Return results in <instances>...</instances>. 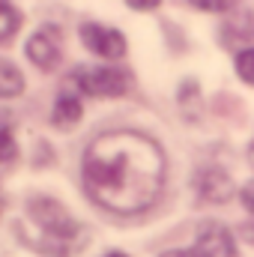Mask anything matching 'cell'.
Masks as SVG:
<instances>
[{
	"mask_svg": "<svg viewBox=\"0 0 254 257\" xmlns=\"http://www.w3.org/2000/svg\"><path fill=\"white\" fill-rule=\"evenodd\" d=\"M165 183L162 147L138 132L99 135L84 153V189L108 212L138 215L150 209Z\"/></svg>",
	"mask_w": 254,
	"mask_h": 257,
	"instance_id": "1",
	"label": "cell"
},
{
	"mask_svg": "<svg viewBox=\"0 0 254 257\" xmlns=\"http://www.w3.org/2000/svg\"><path fill=\"white\" fill-rule=\"evenodd\" d=\"M18 236L42 257H75L87 245L84 224L54 197H30L27 212L18 221Z\"/></svg>",
	"mask_w": 254,
	"mask_h": 257,
	"instance_id": "2",
	"label": "cell"
},
{
	"mask_svg": "<svg viewBox=\"0 0 254 257\" xmlns=\"http://www.w3.org/2000/svg\"><path fill=\"white\" fill-rule=\"evenodd\" d=\"M69 84H75L84 96L93 99H117L129 93L132 87V75L126 69H114V66H93V69H78Z\"/></svg>",
	"mask_w": 254,
	"mask_h": 257,
	"instance_id": "3",
	"label": "cell"
},
{
	"mask_svg": "<svg viewBox=\"0 0 254 257\" xmlns=\"http://www.w3.org/2000/svg\"><path fill=\"white\" fill-rule=\"evenodd\" d=\"M27 57L42 72H54L60 66V60H63V30L57 24L39 27L30 36V42H27Z\"/></svg>",
	"mask_w": 254,
	"mask_h": 257,
	"instance_id": "4",
	"label": "cell"
},
{
	"mask_svg": "<svg viewBox=\"0 0 254 257\" xmlns=\"http://www.w3.org/2000/svg\"><path fill=\"white\" fill-rule=\"evenodd\" d=\"M81 42L96 57H105V60H120L126 54V36L120 30L105 27V24H96V21L81 24Z\"/></svg>",
	"mask_w": 254,
	"mask_h": 257,
	"instance_id": "5",
	"label": "cell"
},
{
	"mask_svg": "<svg viewBox=\"0 0 254 257\" xmlns=\"http://www.w3.org/2000/svg\"><path fill=\"white\" fill-rule=\"evenodd\" d=\"M194 251L200 257H236V245H233V236H230L227 227L209 221L197 230Z\"/></svg>",
	"mask_w": 254,
	"mask_h": 257,
	"instance_id": "6",
	"label": "cell"
},
{
	"mask_svg": "<svg viewBox=\"0 0 254 257\" xmlns=\"http://www.w3.org/2000/svg\"><path fill=\"white\" fill-rule=\"evenodd\" d=\"M197 192L209 203H224L233 192V183L221 168H206V171L197 174Z\"/></svg>",
	"mask_w": 254,
	"mask_h": 257,
	"instance_id": "7",
	"label": "cell"
},
{
	"mask_svg": "<svg viewBox=\"0 0 254 257\" xmlns=\"http://www.w3.org/2000/svg\"><path fill=\"white\" fill-rule=\"evenodd\" d=\"M81 114H84L81 99L72 96V93H60L57 102H54V114H51V120H54V126L57 128H72V126H78Z\"/></svg>",
	"mask_w": 254,
	"mask_h": 257,
	"instance_id": "8",
	"label": "cell"
},
{
	"mask_svg": "<svg viewBox=\"0 0 254 257\" xmlns=\"http://www.w3.org/2000/svg\"><path fill=\"white\" fill-rule=\"evenodd\" d=\"M24 93V75L21 69L0 57V99H15Z\"/></svg>",
	"mask_w": 254,
	"mask_h": 257,
	"instance_id": "9",
	"label": "cell"
},
{
	"mask_svg": "<svg viewBox=\"0 0 254 257\" xmlns=\"http://www.w3.org/2000/svg\"><path fill=\"white\" fill-rule=\"evenodd\" d=\"M18 30H21V12L9 0H0V45L15 39Z\"/></svg>",
	"mask_w": 254,
	"mask_h": 257,
	"instance_id": "10",
	"label": "cell"
},
{
	"mask_svg": "<svg viewBox=\"0 0 254 257\" xmlns=\"http://www.w3.org/2000/svg\"><path fill=\"white\" fill-rule=\"evenodd\" d=\"M15 162H18V144L9 128V132H0V174H6Z\"/></svg>",
	"mask_w": 254,
	"mask_h": 257,
	"instance_id": "11",
	"label": "cell"
},
{
	"mask_svg": "<svg viewBox=\"0 0 254 257\" xmlns=\"http://www.w3.org/2000/svg\"><path fill=\"white\" fill-rule=\"evenodd\" d=\"M236 72L245 84H254V48H245L236 54Z\"/></svg>",
	"mask_w": 254,
	"mask_h": 257,
	"instance_id": "12",
	"label": "cell"
},
{
	"mask_svg": "<svg viewBox=\"0 0 254 257\" xmlns=\"http://www.w3.org/2000/svg\"><path fill=\"white\" fill-rule=\"evenodd\" d=\"M194 9H203V12H227L233 9L239 0H189Z\"/></svg>",
	"mask_w": 254,
	"mask_h": 257,
	"instance_id": "13",
	"label": "cell"
},
{
	"mask_svg": "<svg viewBox=\"0 0 254 257\" xmlns=\"http://www.w3.org/2000/svg\"><path fill=\"white\" fill-rule=\"evenodd\" d=\"M239 197H242V206H245V209H248V212L254 215V180H251V183H245V186H242V192H239Z\"/></svg>",
	"mask_w": 254,
	"mask_h": 257,
	"instance_id": "14",
	"label": "cell"
},
{
	"mask_svg": "<svg viewBox=\"0 0 254 257\" xmlns=\"http://www.w3.org/2000/svg\"><path fill=\"white\" fill-rule=\"evenodd\" d=\"M126 3L132 9H138V12H150V9H156L162 0H126Z\"/></svg>",
	"mask_w": 254,
	"mask_h": 257,
	"instance_id": "15",
	"label": "cell"
},
{
	"mask_svg": "<svg viewBox=\"0 0 254 257\" xmlns=\"http://www.w3.org/2000/svg\"><path fill=\"white\" fill-rule=\"evenodd\" d=\"M162 257H200L194 248H177V251H165Z\"/></svg>",
	"mask_w": 254,
	"mask_h": 257,
	"instance_id": "16",
	"label": "cell"
},
{
	"mask_svg": "<svg viewBox=\"0 0 254 257\" xmlns=\"http://www.w3.org/2000/svg\"><path fill=\"white\" fill-rule=\"evenodd\" d=\"M9 128H12V117L6 111H0V132H9Z\"/></svg>",
	"mask_w": 254,
	"mask_h": 257,
	"instance_id": "17",
	"label": "cell"
},
{
	"mask_svg": "<svg viewBox=\"0 0 254 257\" xmlns=\"http://www.w3.org/2000/svg\"><path fill=\"white\" fill-rule=\"evenodd\" d=\"M3 206H6V197H3V192H0V212H3Z\"/></svg>",
	"mask_w": 254,
	"mask_h": 257,
	"instance_id": "18",
	"label": "cell"
},
{
	"mask_svg": "<svg viewBox=\"0 0 254 257\" xmlns=\"http://www.w3.org/2000/svg\"><path fill=\"white\" fill-rule=\"evenodd\" d=\"M105 257H126L123 251H111V254H105Z\"/></svg>",
	"mask_w": 254,
	"mask_h": 257,
	"instance_id": "19",
	"label": "cell"
},
{
	"mask_svg": "<svg viewBox=\"0 0 254 257\" xmlns=\"http://www.w3.org/2000/svg\"><path fill=\"white\" fill-rule=\"evenodd\" d=\"M251 162H254V147H251Z\"/></svg>",
	"mask_w": 254,
	"mask_h": 257,
	"instance_id": "20",
	"label": "cell"
}]
</instances>
